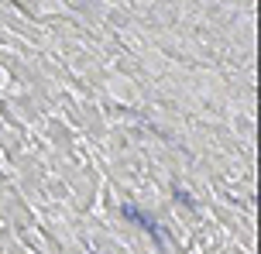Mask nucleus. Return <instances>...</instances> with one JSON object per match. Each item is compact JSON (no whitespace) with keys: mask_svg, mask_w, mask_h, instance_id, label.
<instances>
[{"mask_svg":"<svg viewBox=\"0 0 261 254\" xmlns=\"http://www.w3.org/2000/svg\"><path fill=\"white\" fill-rule=\"evenodd\" d=\"M124 216H127V220H134V223H141V227H145V230H151L155 237L162 234V230H158V223H155L151 216H145L141 210H138V206H124Z\"/></svg>","mask_w":261,"mask_h":254,"instance_id":"1","label":"nucleus"},{"mask_svg":"<svg viewBox=\"0 0 261 254\" xmlns=\"http://www.w3.org/2000/svg\"><path fill=\"white\" fill-rule=\"evenodd\" d=\"M73 4H83V0H73Z\"/></svg>","mask_w":261,"mask_h":254,"instance_id":"2","label":"nucleus"}]
</instances>
